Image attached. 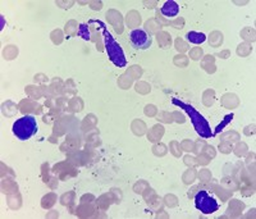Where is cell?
Wrapping results in <instances>:
<instances>
[{
  "mask_svg": "<svg viewBox=\"0 0 256 219\" xmlns=\"http://www.w3.org/2000/svg\"><path fill=\"white\" fill-rule=\"evenodd\" d=\"M172 102L173 104H176V106H180V108L184 109V113H186L187 116L190 117V120H191L192 126H194L195 131L200 134L201 138H212V128H210L209 122L205 120L202 114L198 113V112L196 110L194 106H188V104H186V102H180V100L176 99V98H173Z\"/></svg>",
  "mask_w": 256,
  "mask_h": 219,
  "instance_id": "1",
  "label": "cell"
},
{
  "mask_svg": "<svg viewBox=\"0 0 256 219\" xmlns=\"http://www.w3.org/2000/svg\"><path fill=\"white\" fill-rule=\"evenodd\" d=\"M102 27L105 50H106V53H108L109 59H110L112 63H113L114 66H116V67H126V64H127V59H126L124 52H123V49L120 48V45L116 42V38H113V35L106 30V27L102 24Z\"/></svg>",
  "mask_w": 256,
  "mask_h": 219,
  "instance_id": "2",
  "label": "cell"
},
{
  "mask_svg": "<svg viewBox=\"0 0 256 219\" xmlns=\"http://www.w3.org/2000/svg\"><path fill=\"white\" fill-rule=\"evenodd\" d=\"M12 131L16 138H20V141H27L38 134V120L32 116H24L13 123Z\"/></svg>",
  "mask_w": 256,
  "mask_h": 219,
  "instance_id": "3",
  "label": "cell"
},
{
  "mask_svg": "<svg viewBox=\"0 0 256 219\" xmlns=\"http://www.w3.org/2000/svg\"><path fill=\"white\" fill-rule=\"evenodd\" d=\"M195 206L202 214H212L219 210V202L208 191H200L195 196Z\"/></svg>",
  "mask_w": 256,
  "mask_h": 219,
  "instance_id": "4",
  "label": "cell"
},
{
  "mask_svg": "<svg viewBox=\"0 0 256 219\" xmlns=\"http://www.w3.org/2000/svg\"><path fill=\"white\" fill-rule=\"evenodd\" d=\"M130 41H131L132 46L137 50H146L152 44V36L148 35L145 30L141 28L132 30L130 34Z\"/></svg>",
  "mask_w": 256,
  "mask_h": 219,
  "instance_id": "5",
  "label": "cell"
},
{
  "mask_svg": "<svg viewBox=\"0 0 256 219\" xmlns=\"http://www.w3.org/2000/svg\"><path fill=\"white\" fill-rule=\"evenodd\" d=\"M178 13H180V6L176 3L174 0H168V2H166V3L163 4V6H162V14H163L164 17H176Z\"/></svg>",
  "mask_w": 256,
  "mask_h": 219,
  "instance_id": "6",
  "label": "cell"
},
{
  "mask_svg": "<svg viewBox=\"0 0 256 219\" xmlns=\"http://www.w3.org/2000/svg\"><path fill=\"white\" fill-rule=\"evenodd\" d=\"M187 40L190 41V42H192V44H202V42H205L206 41V35L202 32H195V31H191V32H188L186 35Z\"/></svg>",
  "mask_w": 256,
  "mask_h": 219,
  "instance_id": "7",
  "label": "cell"
},
{
  "mask_svg": "<svg viewBox=\"0 0 256 219\" xmlns=\"http://www.w3.org/2000/svg\"><path fill=\"white\" fill-rule=\"evenodd\" d=\"M232 118H233V114H230V116H227V117L224 118V122L222 123V124H219L218 127H216V134H218V132H220V130H223V127L226 126V124H227V123L230 122V120H232Z\"/></svg>",
  "mask_w": 256,
  "mask_h": 219,
  "instance_id": "8",
  "label": "cell"
}]
</instances>
